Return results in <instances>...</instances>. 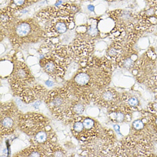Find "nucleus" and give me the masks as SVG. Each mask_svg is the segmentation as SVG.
<instances>
[{
	"label": "nucleus",
	"mask_w": 157,
	"mask_h": 157,
	"mask_svg": "<svg viewBox=\"0 0 157 157\" xmlns=\"http://www.w3.org/2000/svg\"><path fill=\"white\" fill-rule=\"evenodd\" d=\"M108 67L104 61L92 58L79 67L65 87L75 98L89 103L94 95L109 83Z\"/></svg>",
	"instance_id": "obj_1"
},
{
	"label": "nucleus",
	"mask_w": 157,
	"mask_h": 157,
	"mask_svg": "<svg viewBox=\"0 0 157 157\" xmlns=\"http://www.w3.org/2000/svg\"><path fill=\"white\" fill-rule=\"evenodd\" d=\"M71 6L66 5V8L53 9L46 12L40 13V20L45 25L46 37L52 41L75 28L73 13L69 11Z\"/></svg>",
	"instance_id": "obj_2"
},
{
	"label": "nucleus",
	"mask_w": 157,
	"mask_h": 157,
	"mask_svg": "<svg viewBox=\"0 0 157 157\" xmlns=\"http://www.w3.org/2000/svg\"><path fill=\"white\" fill-rule=\"evenodd\" d=\"M4 29L9 39L16 48L25 44L37 42L46 37L45 30L33 20L14 21L13 18Z\"/></svg>",
	"instance_id": "obj_3"
},
{
	"label": "nucleus",
	"mask_w": 157,
	"mask_h": 157,
	"mask_svg": "<svg viewBox=\"0 0 157 157\" xmlns=\"http://www.w3.org/2000/svg\"><path fill=\"white\" fill-rule=\"evenodd\" d=\"M76 98L66 87L55 89L48 93L45 102L52 115L57 120H71V109Z\"/></svg>",
	"instance_id": "obj_4"
},
{
	"label": "nucleus",
	"mask_w": 157,
	"mask_h": 157,
	"mask_svg": "<svg viewBox=\"0 0 157 157\" xmlns=\"http://www.w3.org/2000/svg\"><path fill=\"white\" fill-rule=\"evenodd\" d=\"M71 129L73 136L82 145L95 139L101 132L99 124L96 121L81 116L71 120Z\"/></svg>",
	"instance_id": "obj_5"
},
{
	"label": "nucleus",
	"mask_w": 157,
	"mask_h": 157,
	"mask_svg": "<svg viewBox=\"0 0 157 157\" xmlns=\"http://www.w3.org/2000/svg\"><path fill=\"white\" fill-rule=\"evenodd\" d=\"M0 109L1 136H9L18 128L22 113L16 105L12 102L1 103Z\"/></svg>",
	"instance_id": "obj_6"
},
{
	"label": "nucleus",
	"mask_w": 157,
	"mask_h": 157,
	"mask_svg": "<svg viewBox=\"0 0 157 157\" xmlns=\"http://www.w3.org/2000/svg\"><path fill=\"white\" fill-rule=\"evenodd\" d=\"M13 65V69L8 77V81L13 91L16 94L26 87L33 85L35 78L24 62L15 61Z\"/></svg>",
	"instance_id": "obj_7"
},
{
	"label": "nucleus",
	"mask_w": 157,
	"mask_h": 157,
	"mask_svg": "<svg viewBox=\"0 0 157 157\" xmlns=\"http://www.w3.org/2000/svg\"><path fill=\"white\" fill-rule=\"evenodd\" d=\"M40 63L43 71L54 79L63 78L71 64L67 59L58 55L54 50L41 59Z\"/></svg>",
	"instance_id": "obj_8"
},
{
	"label": "nucleus",
	"mask_w": 157,
	"mask_h": 157,
	"mask_svg": "<svg viewBox=\"0 0 157 157\" xmlns=\"http://www.w3.org/2000/svg\"><path fill=\"white\" fill-rule=\"evenodd\" d=\"M50 121L45 116L36 113L22 114L20 119L18 128L29 137L47 128Z\"/></svg>",
	"instance_id": "obj_9"
},
{
	"label": "nucleus",
	"mask_w": 157,
	"mask_h": 157,
	"mask_svg": "<svg viewBox=\"0 0 157 157\" xmlns=\"http://www.w3.org/2000/svg\"><path fill=\"white\" fill-rule=\"evenodd\" d=\"M48 93L45 87L35 85L26 87L18 92L16 95L18 96L25 103H30L43 99L45 100Z\"/></svg>",
	"instance_id": "obj_10"
},
{
	"label": "nucleus",
	"mask_w": 157,
	"mask_h": 157,
	"mask_svg": "<svg viewBox=\"0 0 157 157\" xmlns=\"http://www.w3.org/2000/svg\"><path fill=\"white\" fill-rule=\"evenodd\" d=\"M57 140L56 134L50 125L30 137L31 145L45 147L56 144Z\"/></svg>",
	"instance_id": "obj_11"
},
{
	"label": "nucleus",
	"mask_w": 157,
	"mask_h": 157,
	"mask_svg": "<svg viewBox=\"0 0 157 157\" xmlns=\"http://www.w3.org/2000/svg\"><path fill=\"white\" fill-rule=\"evenodd\" d=\"M118 99L116 90L112 88L101 89L94 95L92 101L94 103L104 108L113 106Z\"/></svg>",
	"instance_id": "obj_12"
},
{
	"label": "nucleus",
	"mask_w": 157,
	"mask_h": 157,
	"mask_svg": "<svg viewBox=\"0 0 157 157\" xmlns=\"http://www.w3.org/2000/svg\"><path fill=\"white\" fill-rule=\"evenodd\" d=\"M48 147L31 145L30 146L22 150L20 152L17 153L16 154H15V157H48Z\"/></svg>",
	"instance_id": "obj_13"
},
{
	"label": "nucleus",
	"mask_w": 157,
	"mask_h": 157,
	"mask_svg": "<svg viewBox=\"0 0 157 157\" xmlns=\"http://www.w3.org/2000/svg\"><path fill=\"white\" fill-rule=\"evenodd\" d=\"M139 16L143 25H155L157 23V5L150 6L149 8L141 12Z\"/></svg>",
	"instance_id": "obj_14"
},
{
	"label": "nucleus",
	"mask_w": 157,
	"mask_h": 157,
	"mask_svg": "<svg viewBox=\"0 0 157 157\" xmlns=\"http://www.w3.org/2000/svg\"><path fill=\"white\" fill-rule=\"evenodd\" d=\"M111 112L109 113V117L110 120L113 122H122L124 121L127 119L128 114H125L127 112L126 108H112Z\"/></svg>",
	"instance_id": "obj_15"
},
{
	"label": "nucleus",
	"mask_w": 157,
	"mask_h": 157,
	"mask_svg": "<svg viewBox=\"0 0 157 157\" xmlns=\"http://www.w3.org/2000/svg\"><path fill=\"white\" fill-rule=\"evenodd\" d=\"M37 0H11L8 10L11 12L20 10Z\"/></svg>",
	"instance_id": "obj_16"
},
{
	"label": "nucleus",
	"mask_w": 157,
	"mask_h": 157,
	"mask_svg": "<svg viewBox=\"0 0 157 157\" xmlns=\"http://www.w3.org/2000/svg\"><path fill=\"white\" fill-rule=\"evenodd\" d=\"M48 157H66L67 153L61 146L54 144L48 147Z\"/></svg>",
	"instance_id": "obj_17"
},
{
	"label": "nucleus",
	"mask_w": 157,
	"mask_h": 157,
	"mask_svg": "<svg viewBox=\"0 0 157 157\" xmlns=\"http://www.w3.org/2000/svg\"><path fill=\"white\" fill-rule=\"evenodd\" d=\"M120 63H122L124 67L129 69L134 66V62L132 58H127L126 59H121Z\"/></svg>",
	"instance_id": "obj_18"
},
{
	"label": "nucleus",
	"mask_w": 157,
	"mask_h": 157,
	"mask_svg": "<svg viewBox=\"0 0 157 157\" xmlns=\"http://www.w3.org/2000/svg\"><path fill=\"white\" fill-rule=\"evenodd\" d=\"M88 34L91 37H95L98 34V29L95 25H92L88 28Z\"/></svg>",
	"instance_id": "obj_19"
},
{
	"label": "nucleus",
	"mask_w": 157,
	"mask_h": 157,
	"mask_svg": "<svg viewBox=\"0 0 157 157\" xmlns=\"http://www.w3.org/2000/svg\"><path fill=\"white\" fill-rule=\"evenodd\" d=\"M133 128L137 130H140L144 128V124L141 120H136L133 122Z\"/></svg>",
	"instance_id": "obj_20"
},
{
	"label": "nucleus",
	"mask_w": 157,
	"mask_h": 157,
	"mask_svg": "<svg viewBox=\"0 0 157 157\" xmlns=\"http://www.w3.org/2000/svg\"><path fill=\"white\" fill-rule=\"evenodd\" d=\"M126 101L128 102V105H130L131 107H136L138 104V100L136 97L128 98Z\"/></svg>",
	"instance_id": "obj_21"
},
{
	"label": "nucleus",
	"mask_w": 157,
	"mask_h": 157,
	"mask_svg": "<svg viewBox=\"0 0 157 157\" xmlns=\"http://www.w3.org/2000/svg\"><path fill=\"white\" fill-rule=\"evenodd\" d=\"M147 4L150 5V6L157 5V0H145Z\"/></svg>",
	"instance_id": "obj_22"
},
{
	"label": "nucleus",
	"mask_w": 157,
	"mask_h": 157,
	"mask_svg": "<svg viewBox=\"0 0 157 157\" xmlns=\"http://www.w3.org/2000/svg\"><path fill=\"white\" fill-rule=\"evenodd\" d=\"M153 109L155 111H157V103H155L153 104Z\"/></svg>",
	"instance_id": "obj_23"
},
{
	"label": "nucleus",
	"mask_w": 157,
	"mask_h": 157,
	"mask_svg": "<svg viewBox=\"0 0 157 157\" xmlns=\"http://www.w3.org/2000/svg\"><path fill=\"white\" fill-rule=\"evenodd\" d=\"M155 124H157V119H156V120H155Z\"/></svg>",
	"instance_id": "obj_24"
}]
</instances>
